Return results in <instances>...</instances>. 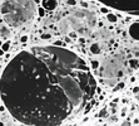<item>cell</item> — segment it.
Wrapping results in <instances>:
<instances>
[{
    "label": "cell",
    "instance_id": "1",
    "mask_svg": "<svg viewBox=\"0 0 139 126\" xmlns=\"http://www.w3.org/2000/svg\"><path fill=\"white\" fill-rule=\"evenodd\" d=\"M62 85H63V88L64 91L66 92L69 100L73 102V103H79L80 100H81V91L79 90L77 85L72 81V79H63L62 81Z\"/></svg>",
    "mask_w": 139,
    "mask_h": 126
},
{
    "label": "cell",
    "instance_id": "2",
    "mask_svg": "<svg viewBox=\"0 0 139 126\" xmlns=\"http://www.w3.org/2000/svg\"><path fill=\"white\" fill-rule=\"evenodd\" d=\"M69 22H70L69 19H62V20H60V23H59V25H58L60 34L66 35V34H69V33L72 32V27H70L72 24H70Z\"/></svg>",
    "mask_w": 139,
    "mask_h": 126
},
{
    "label": "cell",
    "instance_id": "3",
    "mask_svg": "<svg viewBox=\"0 0 139 126\" xmlns=\"http://www.w3.org/2000/svg\"><path fill=\"white\" fill-rule=\"evenodd\" d=\"M57 6V0H43V8L46 10H54Z\"/></svg>",
    "mask_w": 139,
    "mask_h": 126
},
{
    "label": "cell",
    "instance_id": "4",
    "mask_svg": "<svg viewBox=\"0 0 139 126\" xmlns=\"http://www.w3.org/2000/svg\"><path fill=\"white\" fill-rule=\"evenodd\" d=\"M1 13L4 14V15H8V14H10V13H13V5L10 4V3H8V1H5L3 5H1Z\"/></svg>",
    "mask_w": 139,
    "mask_h": 126
},
{
    "label": "cell",
    "instance_id": "5",
    "mask_svg": "<svg viewBox=\"0 0 139 126\" xmlns=\"http://www.w3.org/2000/svg\"><path fill=\"white\" fill-rule=\"evenodd\" d=\"M129 33H130V35H132L133 38H135V39L139 40V23L133 24V25L130 27V29H129Z\"/></svg>",
    "mask_w": 139,
    "mask_h": 126
},
{
    "label": "cell",
    "instance_id": "6",
    "mask_svg": "<svg viewBox=\"0 0 139 126\" xmlns=\"http://www.w3.org/2000/svg\"><path fill=\"white\" fill-rule=\"evenodd\" d=\"M89 50H90L92 54H99L100 53V46H99V43H93L92 46L89 47Z\"/></svg>",
    "mask_w": 139,
    "mask_h": 126
},
{
    "label": "cell",
    "instance_id": "7",
    "mask_svg": "<svg viewBox=\"0 0 139 126\" xmlns=\"http://www.w3.org/2000/svg\"><path fill=\"white\" fill-rule=\"evenodd\" d=\"M0 35H1L3 38L8 39V38H10L11 33H10V30H9L6 27H1V28H0Z\"/></svg>",
    "mask_w": 139,
    "mask_h": 126
},
{
    "label": "cell",
    "instance_id": "8",
    "mask_svg": "<svg viewBox=\"0 0 139 126\" xmlns=\"http://www.w3.org/2000/svg\"><path fill=\"white\" fill-rule=\"evenodd\" d=\"M107 19H108L109 23H117V20H118L117 15H114V14H112V13H108V14H107Z\"/></svg>",
    "mask_w": 139,
    "mask_h": 126
},
{
    "label": "cell",
    "instance_id": "9",
    "mask_svg": "<svg viewBox=\"0 0 139 126\" xmlns=\"http://www.w3.org/2000/svg\"><path fill=\"white\" fill-rule=\"evenodd\" d=\"M102 34H98V37H100V38H103V39H108L109 37H110V32L108 30H103L100 32Z\"/></svg>",
    "mask_w": 139,
    "mask_h": 126
},
{
    "label": "cell",
    "instance_id": "10",
    "mask_svg": "<svg viewBox=\"0 0 139 126\" xmlns=\"http://www.w3.org/2000/svg\"><path fill=\"white\" fill-rule=\"evenodd\" d=\"M129 66H130L132 68H137L139 66L138 59H130V61H129Z\"/></svg>",
    "mask_w": 139,
    "mask_h": 126
},
{
    "label": "cell",
    "instance_id": "11",
    "mask_svg": "<svg viewBox=\"0 0 139 126\" xmlns=\"http://www.w3.org/2000/svg\"><path fill=\"white\" fill-rule=\"evenodd\" d=\"M40 38H41L43 40H49V39L51 38V34H50V33H43Z\"/></svg>",
    "mask_w": 139,
    "mask_h": 126
},
{
    "label": "cell",
    "instance_id": "12",
    "mask_svg": "<svg viewBox=\"0 0 139 126\" xmlns=\"http://www.w3.org/2000/svg\"><path fill=\"white\" fill-rule=\"evenodd\" d=\"M9 48H10V43H9V42H6V43H3L1 49H4L5 52H8V50H9Z\"/></svg>",
    "mask_w": 139,
    "mask_h": 126
},
{
    "label": "cell",
    "instance_id": "13",
    "mask_svg": "<svg viewBox=\"0 0 139 126\" xmlns=\"http://www.w3.org/2000/svg\"><path fill=\"white\" fill-rule=\"evenodd\" d=\"M90 66H92L93 69H96V68L99 67V62H98V61H92V62H90Z\"/></svg>",
    "mask_w": 139,
    "mask_h": 126
},
{
    "label": "cell",
    "instance_id": "14",
    "mask_svg": "<svg viewBox=\"0 0 139 126\" xmlns=\"http://www.w3.org/2000/svg\"><path fill=\"white\" fill-rule=\"evenodd\" d=\"M66 4H68V5H70V6H73V5H75V4H77V0H66Z\"/></svg>",
    "mask_w": 139,
    "mask_h": 126
},
{
    "label": "cell",
    "instance_id": "15",
    "mask_svg": "<svg viewBox=\"0 0 139 126\" xmlns=\"http://www.w3.org/2000/svg\"><path fill=\"white\" fill-rule=\"evenodd\" d=\"M69 37L73 38V39H75V38H77V33H75V32H70V33H69Z\"/></svg>",
    "mask_w": 139,
    "mask_h": 126
},
{
    "label": "cell",
    "instance_id": "16",
    "mask_svg": "<svg viewBox=\"0 0 139 126\" xmlns=\"http://www.w3.org/2000/svg\"><path fill=\"white\" fill-rule=\"evenodd\" d=\"M20 40H21V43H25V42H28V35H23Z\"/></svg>",
    "mask_w": 139,
    "mask_h": 126
},
{
    "label": "cell",
    "instance_id": "17",
    "mask_svg": "<svg viewBox=\"0 0 139 126\" xmlns=\"http://www.w3.org/2000/svg\"><path fill=\"white\" fill-rule=\"evenodd\" d=\"M123 86H124V83H119V85H118L114 90H120V88H123Z\"/></svg>",
    "mask_w": 139,
    "mask_h": 126
},
{
    "label": "cell",
    "instance_id": "18",
    "mask_svg": "<svg viewBox=\"0 0 139 126\" xmlns=\"http://www.w3.org/2000/svg\"><path fill=\"white\" fill-rule=\"evenodd\" d=\"M44 14H45V13H44V9H39V15L44 16Z\"/></svg>",
    "mask_w": 139,
    "mask_h": 126
},
{
    "label": "cell",
    "instance_id": "19",
    "mask_svg": "<svg viewBox=\"0 0 139 126\" xmlns=\"http://www.w3.org/2000/svg\"><path fill=\"white\" fill-rule=\"evenodd\" d=\"M100 12H102V13H104V14H107V13H108V9H107V8H102V9H100Z\"/></svg>",
    "mask_w": 139,
    "mask_h": 126
},
{
    "label": "cell",
    "instance_id": "20",
    "mask_svg": "<svg viewBox=\"0 0 139 126\" xmlns=\"http://www.w3.org/2000/svg\"><path fill=\"white\" fill-rule=\"evenodd\" d=\"M65 42H66V43H70V42H72L70 37H66V35H65Z\"/></svg>",
    "mask_w": 139,
    "mask_h": 126
},
{
    "label": "cell",
    "instance_id": "21",
    "mask_svg": "<svg viewBox=\"0 0 139 126\" xmlns=\"http://www.w3.org/2000/svg\"><path fill=\"white\" fill-rule=\"evenodd\" d=\"M4 52H5V50H4V49H0V57H1V56H3V54H4Z\"/></svg>",
    "mask_w": 139,
    "mask_h": 126
},
{
    "label": "cell",
    "instance_id": "22",
    "mask_svg": "<svg viewBox=\"0 0 139 126\" xmlns=\"http://www.w3.org/2000/svg\"><path fill=\"white\" fill-rule=\"evenodd\" d=\"M1 46H3V43H1V42H0V47H1Z\"/></svg>",
    "mask_w": 139,
    "mask_h": 126
},
{
    "label": "cell",
    "instance_id": "23",
    "mask_svg": "<svg viewBox=\"0 0 139 126\" xmlns=\"http://www.w3.org/2000/svg\"><path fill=\"white\" fill-rule=\"evenodd\" d=\"M1 125H4V124H3V122H0V126H1Z\"/></svg>",
    "mask_w": 139,
    "mask_h": 126
}]
</instances>
